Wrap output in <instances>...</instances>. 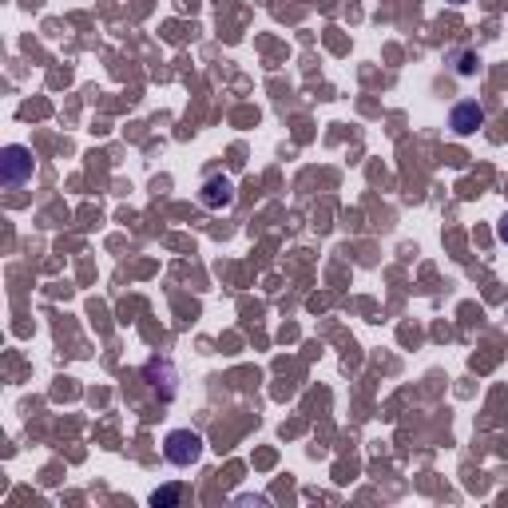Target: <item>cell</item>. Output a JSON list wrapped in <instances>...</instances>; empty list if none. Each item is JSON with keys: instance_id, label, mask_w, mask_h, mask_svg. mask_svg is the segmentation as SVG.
<instances>
[{"instance_id": "obj_6", "label": "cell", "mask_w": 508, "mask_h": 508, "mask_svg": "<svg viewBox=\"0 0 508 508\" xmlns=\"http://www.w3.org/2000/svg\"><path fill=\"white\" fill-rule=\"evenodd\" d=\"M477 72H480V56L477 52H456V75L469 80V75H477Z\"/></svg>"}, {"instance_id": "obj_1", "label": "cell", "mask_w": 508, "mask_h": 508, "mask_svg": "<svg viewBox=\"0 0 508 508\" xmlns=\"http://www.w3.org/2000/svg\"><path fill=\"white\" fill-rule=\"evenodd\" d=\"M163 456L175 464V469H191V464H199L202 456V437L191 433V429H171L163 441Z\"/></svg>"}, {"instance_id": "obj_2", "label": "cell", "mask_w": 508, "mask_h": 508, "mask_svg": "<svg viewBox=\"0 0 508 508\" xmlns=\"http://www.w3.org/2000/svg\"><path fill=\"white\" fill-rule=\"evenodd\" d=\"M0 167H4V187H24L32 179V147L8 143L4 155H0Z\"/></svg>"}, {"instance_id": "obj_5", "label": "cell", "mask_w": 508, "mask_h": 508, "mask_svg": "<svg viewBox=\"0 0 508 508\" xmlns=\"http://www.w3.org/2000/svg\"><path fill=\"white\" fill-rule=\"evenodd\" d=\"M179 501H183V488L179 485H167V488H155V493H151V504H155V508L179 504Z\"/></svg>"}, {"instance_id": "obj_3", "label": "cell", "mask_w": 508, "mask_h": 508, "mask_svg": "<svg viewBox=\"0 0 508 508\" xmlns=\"http://www.w3.org/2000/svg\"><path fill=\"white\" fill-rule=\"evenodd\" d=\"M448 127H453V135L469 139V135H477L480 127H485V107H480L477 99H461V104L448 112Z\"/></svg>"}, {"instance_id": "obj_8", "label": "cell", "mask_w": 508, "mask_h": 508, "mask_svg": "<svg viewBox=\"0 0 508 508\" xmlns=\"http://www.w3.org/2000/svg\"><path fill=\"white\" fill-rule=\"evenodd\" d=\"M448 4H469V0H448Z\"/></svg>"}, {"instance_id": "obj_4", "label": "cell", "mask_w": 508, "mask_h": 508, "mask_svg": "<svg viewBox=\"0 0 508 508\" xmlns=\"http://www.w3.org/2000/svg\"><path fill=\"white\" fill-rule=\"evenodd\" d=\"M199 202L207 210H223V207H231L234 202V183L231 179H223V175H210L207 183H202V191H199Z\"/></svg>"}, {"instance_id": "obj_7", "label": "cell", "mask_w": 508, "mask_h": 508, "mask_svg": "<svg viewBox=\"0 0 508 508\" xmlns=\"http://www.w3.org/2000/svg\"><path fill=\"white\" fill-rule=\"evenodd\" d=\"M496 239H501V242H508V215L501 218V226H496Z\"/></svg>"}]
</instances>
